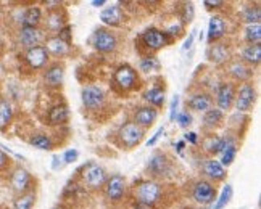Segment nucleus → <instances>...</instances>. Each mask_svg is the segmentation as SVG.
Here are the masks:
<instances>
[{
  "instance_id": "37998d69",
  "label": "nucleus",
  "mask_w": 261,
  "mask_h": 209,
  "mask_svg": "<svg viewBox=\"0 0 261 209\" xmlns=\"http://www.w3.org/2000/svg\"><path fill=\"white\" fill-rule=\"evenodd\" d=\"M165 34H166V37L169 39V37H179L180 36V33H182V24L180 23H176V24H171L169 26L166 31H163Z\"/></svg>"
},
{
  "instance_id": "412c9836",
  "label": "nucleus",
  "mask_w": 261,
  "mask_h": 209,
  "mask_svg": "<svg viewBox=\"0 0 261 209\" xmlns=\"http://www.w3.org/2000/svg\"><path fill=\"white\" fill-rule=\"evenodd\" d=\"M187 108H190L192 111L205 113L210 108H213V98L206 92H198L194 94L187 98Z\"/></svg>"
},
{
  "instance_id": "a18cd8bd",
  "label": "nucleus",
  "mask_w": 261,
  "mask_h": 209,
  "mask_svg": "<svg viewBox=\"0 0 261 209\" xmlns=\"http://www.w3.org/2000/svg\"><path fill=\"white\" fill-rule=\"evenodd\" d=\"M203 5H205L208 10H215V8L224 7V5H226V2H223V0H205Z\"/></svg>"
},
{
  "instance_id": "72a5a7b5",
  "label": "nucleus",
  "mask_w": 261,
  "mask_h": 209,
  "mask_svg": "<svg viewBox=\"0 0 261 209\" xmlns=\"http://www.w3.org/2000/svg\"><path fill=\"white\" fill-rule=\"evenodd\" d=\"M29 143H31L34 148H39V150H44V152H48L54 148V142L52 138L45 134H36L29 138Z\"/></svg>"
},
{
  "instance_id": "aec40b11",
  "label": "nucleus",
  "mask_w": 261,
  "mask_h": 209,
  "mask_svg": "<svg viewBox=\"0 0 261 209\" xmlns=\"http://www.w3.org/2000/svg\"><path fill=\"white\" fill-rule=\"evenodd\" d=\"M206 58L215 65H226L230 59V50L227 44H212L206 50Z\"/></svg>"
},
{
  "instance_id": "ea45409f",
  "label": "nucleus",
  "mask_w": 261,
  "mask_h": 209,
  "mask_svg": "<svg viewBox=\"0 0 261 209\" xmlns=\"http://www.w3.org/2000/svg\"><path fill=\"white\" fill-rule=\"evenodd\" d=\"M174 121L182 129H186V127H189L190 124H192V116H190L189 111H177Z\"/></svg>"
},
{
  "instance_id": "9b49d317",
  "label": "nucleus",
  "mask_w": 261,
  "mask_h": 209,
  "mask_svg": "<svg viewBox=\"0 0 261 209\" xmlns=\"http://www.w3.org/2000/svg\"><path fill=\"white\" fill-rule=\"evenodd\" d=\"M83 105L89 111H98L105 105V92L98 85H86L83 88Z\"/></svg>"
},
{
  "instance_id": "13d9d810",
  "label": "nucleus",
  "mask_w": 261,
  "mask_h": 209,
  "mask_svg": "<svg viewBox=\"0 0 261 209\" xmlns=\"http://www.w3.org/2000/svg\"><path fill=\"white\" fill-rule=\"evenodd\" d=\"M0 19H2V7H0Z\"/></svg>"
},
{
  "instance_id": "473e14b6",
  "label": "nucleus",
  "mask_w": 261,
  "mask_h": 209,
  "mask_svg": "<svg viewBox=\"0 0 261 209\" xmlns=\"http://www.w3.org/2000/svg\"><path fill=\"white\" fill-rule=\"evenodd\" d=\"M242 21L247 24H256L261 21V8L258 5H248L242 10Z\"/></svg>"
},
{
  "instance_id": "39448f33",
  "label": "nucleus",
  "mask_w": 261,
  "mask_h": 209,
  "mask_svg": "<svg viewBox=\"0 0 261 209\" xmlns=\"http://www.w3.org/2000/svg\"><path fill=\"white\" fill-rule=\"evenodd\" d=\"M192 200L200 204V207H205L216 201V187L206 178H200L192 185Z\"/></svg>"
},
{
  "instance_id": "de8ad7c7",
  "label": "nucleus",
  "mask_w": 261,
  "mask_h": 209,
  "mask_svg": "<svg viewBox=\"0 0 261 209\" xmlns=\"http://www.w3.org/2000/svg\"><path fill=\"white\" fill-rule=\"evenodd\" d=\"M177 105H179V97L176 95V97L173 98L171 109H169V119H171V121H174V117H176V114H177Z\"/></svg>"
},
{
  "instance_id": "dca6fc26",
  "label": "nucleus",
  "mask_w": 261,
  "mask_h": 209,
  "mask_svg": "<svg viewBox=\"0 0 261 209\" xmlns=\"http://www.w3.org/2000/svg\"><path fill=\"white\" fill-rule=\"evenodd\" d=\"M48 52L45 50L44 45H37L33 48H28V52L24 55L26 63L29 65L31 69H42L48 63Z\"/></svg>"
},
{
  "instance_id": "2f4dec72",
  "label": "nucleus",
  "mask_w": 261,
  "mask_h": 209,
  "mask_svg": "<svg viewBox=\"0 0 261 209\" xmlns=\"http://www.w3.org/2000/svg\"><path fill=\"white\" fill-rule=\"evenodd\" d=\"M223 119H224V113L213 106V108H210L208 111L203 113V126L206 129H215L216 126H219L221 123H223Z\"/></svg>"
},
{
  "instance_id": "bb28decb",
  "label": "nucleus",
  "mask_w": 261,
  "mask_h": 209,
  "mask_svg": "<svg viewBox=\"0 0 261 209\" xmlns=\"http://www.w3.org/2000/svg\"><path fill=\"white\" fill-rule=\"evenodd\" d=\"M226 146V137H218V135H208L203 140V148L208 155H212L213 158L223 153Z\"/></svg>"
},
{
  "instance_id": "8fccbe9b",
  "label": "nucleus",
  "mask_w": 261,
  "mask_h": 209,
  "mask_svg": "<svg viewBox=\"0 0 261 209\" xmlns=\"http://www.w3.org/2000/svg\"><path fill=\"white\" fill-rule=\"evenodd\" d=\"M194 37H195V31H192V33H190L189 39H187V41H186L184 50H187V48H190V47H192V44H194Z\"/></svg>"
},
{
  "instance_id": "f257e3e1",
  "label": "nucleus",
  "mask_w": 261,
  "mask_h": 209,
  "mask_svg": "<svg viewBox=\"0 0 261 209\" xmlns=\"http://www.w3.org/2000/svg\"><path fill=\"white\" fill-rule=\"evenodd\" d=\"M163 195V187L160 185L156 181H140L134 187V196H136V203L145 204L148 207H153L160 200H162Z\"/></svg>"
},
{
  "instance_id": "f704fd0d",
  "label": "nucleus",
  "mask_w": 261,
  "mask_h": 209,
  "mask_svg": "<svg viewBox=\"0 0 261 209\" xmlns=\"http://www.w3.org/2000/svg\"><path fill=\"white\" fill-rule=\"evenodd\" d=\"M34 204H36V193L31 190L16 198L13 203V209H33Z\"/></svg>"
},
{
  "instance_id": "a878e982",
  "label": "nucleus",
  "mask_w": 261,
  "mask_h": 209,
  "mask_svg": "<svg viewBox=\"0 0 261 209\" xmlns=\"http://www.w3.org/2000/svg\"><path fill=\"white\" fill-rule=\"evenodd\" d=\"M45 50L48 52V55H54V56H65L68 52H69V44L63 42L62 39L57 37V36H52L45 39Z\"/></svg>"
},
{
  "instance_id": "4d7b16f0",
  "label": "nucleus",
  "mask_w": 261,
  "mask_h": 209,
  "mask_svg": "<svg viewBox=\"0 0 261 209\" xmlns=\"http://www.w3.org/2000/svg\"><path fill=\"white\" fill-rule=\"evenodd\" d=\"M54 209H66V207H63V206H55Z\"/></svg>"
},
{
  "instance_id": "603ef678",
  "label": "nucleus",
  "mask_w": 261,
  "mask_h": 209,
  "mask_svg": "<svg viewBox=\"0 0 261 209\" xmlns=\"http://www.w3.org/2000/svg\"><path fill=\"white\" fill-rule=\"evenodd\" d=\"M7 163H8V156L0 150V167H4V166H7Z\"/></svg>"
},
{
  "instance_id": "09e8293b",
  "label": "nucleus",
  "mask_w": 261,
  "mask_h": 209,
  "mask_svg": "<svg viewBox=\"0 0 261 209\" xmlns=\"http://www.w3.org/2000/svg\"><path fill=\"white\" fill-rule=\"evenodd\" d=\"M184 142H189L190 145H197L198 143V135L195 132H187V134H184Z\"/></svg>"
},
{
  "instance_id": "0eeeda50",
  "label": "nucleus",
  "mask_w": 261,
  "mask_h": 209,
  "mask_svg": "<svg viewBox=\"0 0 261 209\" xmlns=\"http://www.w3.org/2000/svg\"><path fill=\"white\" fill-rule=\"evenodd\" d=\"M113 82L118 88H121L123 92L134 91V88L139 85V74L133 66L123 65L115 71Z\"/></svg>"
},
{
  "instance_id": "20e7f679",
  "label": "nucleus",
  "mask_w": 261,
  "mask_h": 209,
  "mask_svg": "<svg viewBox=\"0 0 261 209\" xmlns=\"http://www.w3.org/2000/svg\"><path fill=\"white\" fill-rule=\"evenodd\" d=\"M126 192H127V182L123 175L115 174L107 178V182L103 185V193L110 203H121L126 196Z\"/></svg>"
},
{
  "instance_id": "c9c22d12",
  "label": "nucleus",
  "mask_w": 261,
  "mask_h": 209,
  "mask_svg": "<svg viewBox=\"0 0 261 209\" xmlns=\"http://www.w3.org/2000/svg\"><path fill=\"white\" fill-rule=\"evenodd\" d=\"M245 42L248 45H255L261 42V24H247L245 27Z\"/></svg>"
},
{
  "instance_id": "ddd939ff",
  "label": "nucleus",
  "mask_w": 261,
  "mask_h": 209,
  "mask_svg": "<svg viewBox=\"0 0 261 209\" xmlns=\"http://www.w3.org/2000/svg\"><path fill=\"white\" fill-rule=\"evenodd\" d=\"M202 171L206 177V181H210L212 184H216V182H223L227 172H226V167L219 163V159L216 158H208L203 161V166H202Z\"/></svg>"
},
{
  "instance_id": "5fc2aeb1",
  "label": "nucleus",
  "mask_w": 261,
  "mask_h": 209,
  "mask_svg": "<svg viewBox=\"0 0 261 209\" xmlns=\"http://www.w3.org/2000/svg\"><path fill=\"white\" fill-rule=\"evenodd\" d=\"M134 209H152V207H148V206H145V204H140V203H136V204H134Z\"/></svg>"
},
{
  "instance_id": "49530a36",
  "label": "nucleus",
  "mask_w": 261,
  "mask_h": 209,
  "mask_svg": "<svg viewBox=\"0 0 261 209\" xmlns=\"http://www.w3.org/2000/svg\"><path fill=\"white\" fill-rule=\"evenodd\" d=\"M163 134H165V127H160V129H158V131H156V132L153 134V137H152V138H150V140L147 142V146H153V145H155V143L158 142V138H160V137H162Z\"/></svg>"
},
{
  "instance_id": "7c9ffc66",
  "label": "nucleus",
  "mask_w": 261,
  "mask_h": 209,
  "mask_svg": "<svg viewBox=\"0 0 261 209\" xmlns=\"http://www.w3.org/2000/svg\"><path fill=\"white\" fill-rule=\"evenodd\" d=\"M221 159H219V163L223 164L224 167L226 166H230L234 163V159L237 156V145L234 142V138H230V137H226V146H224V150L223 153L219 155Z\"/></svg>"
},
{
  "instance_id": "4c0bfd02",
  "label": "nucleus",
  "mask_w": 261,
  "mask_h": 209,
  "mask_svg": "<svg viewBox=\"0 0 261 209\" xmlns=\"http://www.w3.org/2000/svg\"><path fill=\"white\" fill-rule=\"evenodd\" d=\"M12 117H13L12 105L5 100L0 102V131H4V129L12 123Z\"/></svg>"
},
{
  "instance_id": "7ed1b4c3",
  "label": "nucleus",
  "mask_w": 261,
  "mask_h": 209,
  "mask_svg": "<svg viewBox=\"0 0 261 209\" xmlns=\"http://www.w3.org/2000/svg\"><path fill=\"white\" fill-rule=\"evenodd\" d=\"M116 135H118L119 145H121L123 148H126V150H133V148H136L140 142H142L144 129L139 127L133 121H127V123H124L121 127H119V131H118Z\"/></svg>"
},
{
  "instance_id": "f03ea898",
  "label": "nucleus",
  "mask_w": 261,
  "mask_h": 209,
  "mask_svg": "<svg viewBox=\"0 0 261 209\" xmlns=\"http://www.w3.org/2000/svg\"><path fill=\"white\" fill-rule=\"evenodd\" d=\"M81 181L87 190H102L107 182V172L97 163H87L81 167Z\"/></svg>"
},
{
  "instance_id": "f3484780",
  "label": "nucleus",
  "mask_w": 261,
  "mask_h": 209,
  "mask_svg": "<svg viewBox=\"0 0 261 209\" xmlns=\"http://www.w3.org/2000/svg\"><path fill=\"white\" fill-rule=\"evenodd\" d=\"M227 74L234 79L237 82H248L250 79L253 77V71L252 68L247 66L244 62H240V59H232L230 63H227Z\"/></svg>"
},
{
  "instance_id": "c85d7f7f",
  "label": "nucleus",
  "mask_w": 261,
  "mask_h": 209,
  "mask_svg": "<svg viewBox=\"0 0 261 209\" xmlns=\"http://www.w3.org/2000/svg\"><path fill=\"white\" fill-rule=\"evenodd\" d=\"M144 100L148 103V106L152 108H162L166 102V95H165V88L162 87H152L150 91L144 94Z\"/></svg>"
},
{
  "instance_id": "c756f323",
  "label": "nucleus",
  "mask_w": 261,
  "mask_h": 209,
  "mask_svg": "<svg viewBox=\"0 0 261 209\" xmlns=\"http://www.w3.org/2000/svg\"><path fill=\"white\" fill-rule=\"evenodd\" d=\"M21 23L24 27H39L42 23V12L39 7H29L21 16Z\"/></svg>"
},
{
  "instance_id": "9d476101",
  "label": "nucleus",
  "mask_w": 261,
  "mask_h": 209,
  "mask_svg": "<svg viewBox=\"0 0 261 209\" xmlns=\"http://www.w3.org/2000/svg\"><path fill=\"white\" fill-rule=\"evenodd\" d=\"M140 44L150 52H158L169 44V39L163 31H160L156 27H150L140 34Z\"/></svg>"
},
{
  "instance_id": "e433bc0d",
  "label": "nucleus",
  "mask_w": 261,
  "mask_h": 209,
  "mask_svg": "<svg viewBox=\"0 0 261 209\" xmlns=\"http://www.w3.org/2000/svg\"><path fill=\"white\" fill-rule=\"evenodd\" d=\"M232 195H234V188L230 184H227L224 188H223V192H221V195L218 196V200L215 201L213 204V209H224L229 201L232 200Z\"/></svg>"
},
{
  "instance_id": "4be33fe9",
  "label": "nucleus",
  "mask_w": 261,
  "mask_h": 209,
  "mask_svg": "<svg viewBox=\"0 0 261 209\" xmlns=\"http://www.w3.org/2000/svg\"><path fill=\"white\" fill-rule=\"evenodd\" d=\"M100 21H102L103 24H107V26H110V27L119 26L124 21L123 8L119 7V5L107 7L105 10H102V13H100Z\"/></svg>"
},
{
  "instance_id": "a211bd4d",
  "label": "nucleus",
  "mask_w": 261,
  "mask_h": 209,
  "mask_svg": "<svg viewBox=\"0 0 261 209\" xmlns=\"http://www.w3.org/2000/svg\"><path fill=\"white\" fill-rule=\"evenodd\" d=\"M226 36V21L221 15H213L210 18L208 23V31H206V41L208 44H216L219 39Z\"/></svg>"
},
{
  "instance_id": "58836bf2",
  "label": "nucleus",
  "mask_w": 261,
  "mask_h": 209,
  "mask_svg": "<svg viewBox=\"0 0 261 209\" xmlns=\"http://www.w3.org/2000/svg\"><path fill=\"white\" fill-rule=\"evenodd\" d=\"M139 66L144 73H152V71H158L160 69V62H158L156 56L148 55V56H144L142 59H140Z\"/></svg>"
},
{
  "instance_id": "4468645a",
  "label": "nucleus",
  "mask_w": 261,
  "mask_h": 209,
  "mask_svg": "<svg viewBox=\"0 0 261 209\" xmlns=\"http://www.w3.org/2000/svg\"><path fill=\"white\" fill-rule=\"evenodd\" d=\"M31 182H33L31 174H29L26 169H23V167H16L15 171H13V174H12V178H10L12 188L18 195L31 192Z\"/></svg>"
},
{
  "instance_id": "3c124183",
  "label": "nucleus",
  "mask_w": 261,
  "mask_h": 209,
  "mask_svg": "<svg viewBox=\"0 0 261 209\" xmlns=\"http://www.w3.org/2000/svg\"><path fill=\"white\" fill-rule=\"evenodd\" d=\"M174 146H176V152L179 155H182L184 153V148H186V142L184 140H179L177 143H174Z\"/></svg>"
},
{
  "instance_id": "6e6552de",
  "label": "nucleus",
  "mask_w": 261,
  "mask_h": 209,
  "mask_svg": "<svg viewBox=\"0 0 261 209\" xmlns=\"http://www.w3.org/2000/svg\"><path fill=\"white\" fill-rule=\"evenodd\" d=\"M92 45L100 53H113L118 48V37L110 29H97L92 37Z\"/></svg>"
},
{
  "instance_id": "393cba45",
  "label": "nucleus",
  "mask_w": 261,
  "mask_h": 209,
  "mask_svg": "<svg viewBox=\"0 0 261 209\" xmlns=\"http://www.w3.org/2000/svg\"><path fill=\"white\" fill-rule=\"evenodd\" d=\"M65 79V66L60 63H52L44 74V81L48 87H60Z\"/></svg>"
},
{
  "instance_id": "cd10ccee",
  "label": "nucleus",
  "mask_w": 261,
  "mask_h": 209,
  "mask_svg": "<svg viewBox=\"0 0 261 209\" xmlns=\"http://www.w3.org/2000/svg\"><path fill=\"white\" fill-rule=\"evenodd\" d=\"M247 66H250L253 69V66H258L261 62V44H255V45H247L242 50V59Z\"/></svg>"
},
{
  "instance_id": "1a4fd4ad",
  "label": "nucleus",
  "mask_w": 261,
  "mask_h": 209,
  "mask_svg": "<svg viewBox=\"0 0 261 209\" xmlns=\"http://www.w3.org/2000/svg\"><path fill=\"white\" fill-rule=\"evenodd\" d=\"M256 102V88L250 84L245 82L240 85L236 91V100H234V106L239 113H247L253 108Z\"/></svg>"
},
{
  "instance_id": "2eb2a0df",
  "label": "nucleus",
  "mask_w": 261,
  "mask_h": 209,
  "mask_svg": "<svg viewBox=\"0 0 261 209\" xmlns=\"http://www.w3.org/2000/svg\"><path fill=\"white\" fill-rule=\"evenodd\" d=\"M45 41V34L39 27H21L19 29V44L26 48L41 45Z\"/></svg>"
},
{
  "instance_id": "a19ab883",
  "label": "nucleus",
  "mask_w": 261,
  "mask_h": 209,
  "mask_svg": "<svg viewBox=\"0 0 261 209\" xmlns=\"http://www.w3.org/2000/svg\"><path fill=\"white\" fill-rule=\"evenodd\" d=\"M180 19H182L184 23H190V21L194 19V5H192V4H184Z\"/></svg>"
},
{
  "instance_id": "f8f14e48",
  "label": "nucleus",
  "mask_w": 261,
  "mask_h": 209,
  "mask_svg": "<svg viewBox=\"0 0 261 209\" xmlns=\"http://www.w3.org/2000/svg\"><path fill=\"white\" fill-rule=\"evenodd\" d=\"M236 85L232 82H221L216 91V103L221 111H229L236 100Z\"/></svg>"
},
{
  "instance_id": "bf43d9fd",
  "label": "nucleus",
  "mask_w": 261,
  "mask_h": 209,
  "mask_svg": "<svg viewBox=\"0 0 261 209\" xmlns=\"http://www.w3.org/2000/svg\"><path fill=\"white\" fill-rule=\"evenodd\" d=\"M195 209H205V207H195Z\"/></svg>"
},
{
  "instance_id": "6ab92c4d",
  "label": "nucleus",
  "mask_w": 261,
  "mask_h": 209,
  "mask_svg": "<svg viewBox=\"0 0 261 209\" xmlns=\"http://www.w3.org/2000/svg\"><path fill=\"white\" fill-rule=\"evenodd\" d=\"M158 117V109L152 108V106H139L136 111H134V119L133 123H136L139 127H150Z\"/></svg>"
},
{
  "instance_id": "864d4df0",
  "label": "nucleus",
  "mask_w": 261,
  "mask_h": 209,
  "mask_svg": "<svg viewBox=\"0 0 261 209\" xmlns=\"http://www.w3.org/2000/svg\"><path fill=\"white\" fill-rule=\"evenodd\" d=\"M92 5L94 7H103V5H107V0H92Z\"/></svg>"
},
{
  "instance_id": "79ce46f5",
  "label": "nucleus",
  "mask_w": 261,
  "mask_h": 209,
  "mask_svg": "<svg viewBox=\"0 0 261 209\" xmlns=\"http://www.w3.org/2000/svg\"><path fill=\"white\" fill-rule=\"evenodd\" d=\"M57 37H60L63 42H66V44L71 45V39H73V34H71V26H68V24H66L63 29H60V33L57 34Z\"/></svg>"
},
{
  "instance_id": "b1692460",
  "label": "nucleus",
  "mask_w": 261,
  "mask_h": 209,
  "mask_svg": "<svg viewBox=\"0 0 261 209\" xmlns=\"http://www.w3.org/2000/svg\"><path fill=\"white\" fill-rule=\"evenodd\" d=\"M69 119V109L65 103H57L48 109L47 113V121L50 126H62L66 124Z\"/></svg>"
},
{
  "instance_id": "423d86ee",
  "label": "nucleus",
  "mask_w": 261,
  "mask_h": 209,
  "mask_svg": "<svg viewBox=\"0 0 261 209\" xmlns=\"http://www.w3.org/2000/svg\"><path fill=\"white\" fill-rule=\"evenodd\" d=\"M147 171H148V174L152 175L153 178H163V177H168L169 174L173 172L171 159L168 158L166 153H163V152H156V153H153L152 156L148 158Z\"/></svg>"
},
{
  "instance_id": "6e6d98bb",
  "label": "nucleus",
  "mask_w": 261,
  "mask_h": 209,
  "mask_svg": "<svg viewBox=\"0 0 261 209\" xmlns=\"http://www.w3.org/2000/svg\"><path fill=\"white\" fill-rule=\"evenodd\" d=\"M2 47H4V39L0 37V48H2Z\"/></svg>"
},
{
  "instance_id": "5701e85b",
  "label": "nucleus",
  "mask_w": 261,
  "mask_h": 209,
  "mask_svg": "<svg viewBox=\"0 0 261 209\" xmlns=\"http://www.w3.org/2000/svg\"><path fill=\"white\" fill-rule=\"evenodd\" d=\"M66 26V13L62 8L50 10L45 16V29L50 33H60V29Z\"/></svg>"
},
{
  "instance_id": "c03bdc74",
  "label": "nucleus",
  "mask_w": 261,
  "mask_h": 209,
  "mask_svg": "<svg viewBox=\"0 0 261 209\" xmlns=\"http://www.w3.org/2000/svg\"><path fill=\"white\" fill-rule=\"evenodd\" d=\"M77 156H79V153H77V150H74V148H73V150H66L65 155H63V161L66 164H71V163L76 161Z\"/></svg>"
}]
</instances>
